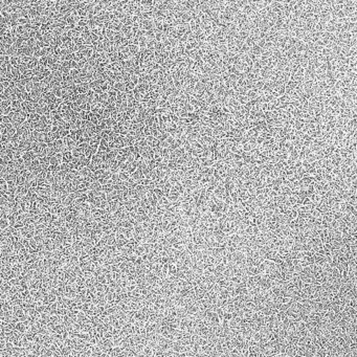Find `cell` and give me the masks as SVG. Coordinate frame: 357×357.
<instances>
[{"label": "cell", "mask_w": 357, "mask_h": 357, "mask_svg": "<svg viewBox=\"0 0 357 357\" xmlns=\"http://www.w3.org/2000/svg\"><path fill=\"white\" fill-rule=\"evenodd\" d=\"M26 116H27V114L23 110H21V109L17 112H11V113L8 114V117H10V121H11V125L16 128V129L17 128H19L21 125L26 121Z\"/></svg>", "instance_id": "1"}, {"label": "cell", "mask_w": 357, "mask_h": 357, "mask_svg": "<svg viewBox=\"0 0 357 357\" xmlns=\"http://www.w3.org/2000/svg\"><path fill=\"white\" fill-rule=\"evenodd\" d=\"M33 131H34V126H32V125L29 124L25 121L19 128L16 129V135L19 137L20 139H25L30 136V132H33Z\"/></svg>", "instance_id": "2"}, {"label": "cell", "mask_w": 357, "mask_h": 357, "mask_svg": "<svg viewBox=\"0 0 357 357\" xmlns=\"http://www.w3.org/2000/svg\"><path fill=\"white\" fill-rule=\"evenodd\" d=\"M46 148L47 145L44 143H33L32 151L35 153L37 158H42L46 156Z\"/></svg>", "instance_id": "3"}, {"label": "cell", "mask_w": 357, "mask_h": 357, "mask_svg": "<svg viewBox=\"0 0 357 357\" xmlns=\"http://www.w3.org/2000/svg\"><path fill=\"white\" fill-rule=\"evenodd\" d=\"M37 104L33 101H26L21 103V110H23L26 114H30L32 112H35Z\"/></svg>", "instance_id": "4"}, {"label": "cell", "mask_w": 357, "mask_h": 357, "mask_svg": "<svg viewBox=\"0 0 357 357\" xmlns=\"http://www.w3.org/2000/svg\"><path fill=\"white\" fill-rule=\"evenodd\" d=\"M32 145H33V142L29 138V137H27V138H25V139L20 140L19 145H18V149H19L22 153H24L26 151L32 150Z\"/></svg>", "instance_id": "5"}, {"label": "cell", "mask_w": 357, "mask_h": 357, "mask_svg": "<svg viewBox=\"0 0 357 357\" xmlns=\"http://www.w3.org/2000/svg\"><path fill=\"white\" fill-rule=\"evenodd\" d=\"M62 140H63V143H64V147H65V151H70L71 152L73 149H76L77 146H78V143L74 142V140L71 139L69 136H66Z\"/></svg>", "instance_id": "6"}, {"label": "cell", "mask_w": 357, "mask_h": 357, "mask_svg": "<svg viewBox=\"0 0 357 357\" xmlns=\"http://www.w3.org/2000/svg\"><path fill=\"white\" fill-rule=\"evenodd\" d=\"M40 115L39 114H37L36 112H32V113H30V114H27V116H26V122L29 124H30L32 125V126H34L35 127V125L38 123V122H40Z\"/></svg>", "instance_id": "7"}, {"label": "cell", "mask_w": 357, "mask_h": 357, "mask_svg": "<svg viewBox=\"0 0 357 357\" xmlns=\"http://www.w3.org/2000/svg\"><path fill=\"white\" fill-rule=\"evenodd\" d=\"M51 84H61L62 83V73L60 71H51L49 76Z\"/></svg>", "instance_id": "8"}, {"label": "cell", "mask_w": 357, "mask_h": 357, "mask_svg": "<svg viewBox=\"0 0 357 357\" xmlns=\"http://www.w3.org/2000/svg\"><path fill=\"white\" fill-rule=\"evenodd\" d=\"M35 112L37 114H39L40 116H43V115H47L49 114V109L46 105H41V104H37Z\"/></svg>", "instance_id": "9"}, {"label": "cell", "mask_w": 357, "mask_h": 357, "mask_svg": "<svg viewBox=\"0 0 357 357\" xmlns=\"http://www.w3.org/2000/svg\"><path fill=\"white\" fill-rule=\"evenodd\" d=\"M52 146H54V148H55L56 154H57V153H61V154H62L63 152H65V147H64L63 140H62V139L55 140V142L52 143Z\"/></svg>", "instance_id": "10"}, {"label": "cell", "mask_w": 357, "mask_h": 357, "mask_svg": "<svg viewBox=\"0 0 357 357\" xmlns=\"http://www.w3.org/2000/svg\"><path fill=\"white\" fill-rule=\"evenodd\" d=\"M130 178H131V179H132L133 181H135V182H136L137 184H138V183L140 182V181H142L145 177H143V173H142V171H140V170H137V169H136V171L134 172V173H132V174L130 175Z\"/></svg>", "instance_id": "11"}, {"label": "cell", "mask_w": 357, "mask_h": 357, "mask_svg": "<svg viewBox=\"0 0 357 357\" xmlns=\"http://www.w3.org/2000/svg\"><path fill=\"white\" fill-rule=\"evenodd\" d=\"M76 86H77V91L79 95H86V93L90 90L88 83H81V84H79V85H76Z\"/></svg>", "instance_id": "12"}, {"label": "cell", "mask_w": 357, "mask_h": 357, "mask_svg": "<svg viewBox=\"0 0 357 357\" xmlns=\"http://www.w3.org/2000/svg\"><path fill=\"white\" fill-rule=\"evenodd\" d=\"M21 158L23 159V161H33L34 159L37 158V156L35 155V153H34L32 150H30V151L24 152L22 156H21Z\"/></svg>", "instance_id": "13"}, {"label": "cell", "mask_w": 357, "mask_h": 357, "mask_svg": "<svg viewBox=\"0 0 357 357\" xmlns=\"http://www.w3.org/2000/svg\"><path fill=\"white\" fill-rule=\"evenodd\" d=\"M56 139V136L55 134L52 132H47L44 134V137H43V143H46V145H49V143H52L55 142Z\"/></svg>", "instance_id": "14"}, {"label": "cell", "mask_w": 357, "mask_h": 357, "mask_svg": "<svg viewBox=\"0 0 357 357\" xmlns=\"http://www.w3.org/2000/svg\"><path fill=\"white\" fill-rule=\"evenodd\" d=\"M73 159V156L70 151H65L62 153V162H63V164H70Z\"/></svg>", "instance_id": "15"}, {"label": "cell", "mask_w": 357, "mask_h": 357, "mask_svg": "<svg viewBox=\"0 0 357 357\" xmlns=\"http://www.w3.org/2000/svg\"><path fill=\"white\" fill-rule=\"evenodd\" d=\"M16 178H17V175L15 173H8L7 176L4 177V180L8 186H12V184H16Z\"/></svg>", "instance_id": "16"}, {"label": "cell", "mask_w": 357, "mask_h": 357, "mask_svg": "<svg viewBox=\"0 0 357 357\" xmlns=\"http://www.w3.org/2000/svg\"><path fill=\"white\" fill-rule=\"evenodd\" d=\"M10 108L12 112H17L21 109V102L19 100H14V101H10Z\"/></svg>", "instance_id": "17"}, {"label": "cell", "mask_w": 357, "mask_h": 357, "mask_svg": "<svg viewBox=\"0 0 357 357\" xmlns=\"http://www.w3.org/2000/svg\"><path fill=\"white\" fill-rule=\"evenodd\" d=\"M26 66H27V69L34 70L37 66H38V59L35 58V57H30V60L27 61Z\"/></svg>", "instance_id": "18"}, {"label": "cell", "mask_w": 357, "mask_h": 357, "mask_svg": "<svg viewBox=\"0 0 357 357\" xmlns=\"http://www.w3.org/2000/svg\"><path fill=\"white\" fill-rule=\"evenodd\" d=\"M89 191H91L93 193H99V192H103V186L100 184L98 181H95L89 186Z\"/></svg>", "instance_id": "19"}, {"label": "cell", "mask_w": 357, "mask_h": 357, "mask_svg": "<svg viewBox=\"0 0 357 357\" xmlns=\"http://www.w3.org/2000/svg\"><path fill=\"white\" fill-rule=\"evenodd\" d=\"M101 140H102L101 134L96 133V134H95V135H93V136L91 137V138L89 139L88 145H91V146H98V147H99L100 143H101Z\"/></svg>", "instance_id": "20"}, {"label": "cell", "mask_w": 357, "mask_h": 357, "mask_svg": "<svg viewBox=\"0 0 357 357\" xmlns=\"http://www.w3.org/2000/svg\"><path fill=\"white\" fill-rule=\"evenodd\" d=\"M177 273V266L173 263L168 264V277H175Z\"/></svg>", "instance_id": "21"}, {"label": "cell", "mask_w": 357, "mask_h": 357, "mask_svg": "<svg viewBox=\"0 0 357 357\" xmlns=\"http://www.w3.org/2000/svg\"><path fill=\"white\" fill-rule=\"evenodd\" d=\"M27 190L25 187L22 186V187H17V190H16V197L18 198H23V197L26 196L27 194Z\"/></svg>", "instance_id": "22"}, {"label": "cell", "mask_w": 357, "mask_h": 357, "mask_svg": "<svg viewBox=\"0 0 357 357\" xmlns=\"http://www.w3.org/2000/svg\"><path fill=\"white\" fill-rule=\"evenodd\" d=\"M78 174H79V176L81 177V178H86L87 176H89L90 174H91V172L89 171V169L87 168V167H85V168H81L79 171H78Z\"/></svg>", "instance_id": "23"}, {"label": "cell", "mask_w": 357, "mask_h": 357, "mask_svg": "<svg viewBox=\"0 0 357 357\" xmlns=\"http://www.w3.org/2000/svg\"><path fill=\"white\" fill-rule=\"evenodd\" d=\"M128 51H129L130 55L132 56V57H134V56H136V55H138L139 52H140L138 45H128Z\"/></svg>", "instance_id": "24"}, {"label": "cell", "mask_w": 357, "mask_h": 357, "mask_svg": "<svg viewBox=\"0 0 357 357\" xmlns=\"http://www.w3.org/2000/svg\"><path fill=\"white\" fill-rule=\"evenodd\" d=\"M22 62H21V58L17 57V56H14V57H10V64L13 67H17L18 65H20Z\"/></svg>", "instance_id": "25"}, {"label": "cell", "mask_w": 357, "mask_h": 357, "mask_svg": "<svg viewBox=\"0 0 357 357\" xmlns=\"http://www.w3.org/2000/svg\"><path fill=\"white\" fill-rule=\"evenodd\" d=\"M113 88H114L115 91H117V92H125V91H126V88H125V83H123V82L115 83L114 85H113Z\"/></svg>", "instance_id": "26"}, {"label": "cell", "mask_w": 357, "mask_h": 357, "mask_svg": "<svg viewBox=\"0 0 357 357\" xmlns=\"http://www.w3.org/2000/svg\"><path fill=\"white\" fill-rule=\"evenodd\" d=\"M90 115H91V112L90 111H81L79 113V117L81 121H88L90 120Z\"/></svg>", "instance_id": "27"}, {"label": "cell", "mask_w": 357, "mask_h": 357, "mask_svg": "<svg viewBox=\"0 0 357 357\" xmlns=\"http://www.w3.org/2000/svg\"><path fill=\"white\" fill-rule=\"evenodd\" d=\"M60 171L63 172L64 174H68L70 171H73V169H71V165L70 164H62L60 165Z\"/></svg>", "instance_id": "28"}, {"label": "cell", "mask_w": 357, "mask_h": 357, "mask_svg": "<svg viewBox=\"0 0 357 357\" xmlns=\"http://www.w3.org/2000/svg\"><path fill=\"white\" fill-rule=\"evenodd\" d=\"M113 191H114V189H113V184H112L111 180L109 181L107 184L103 186V192H104L105 194H109V193L113 192Z\"/></svg>", "instance_id": "29"}, {"label": "cell", "mask_w": 357, "mask_h": 357, "mask_svg": "<svg viewBox=\"0 0 357 357\" xmlns=\"http://www.w3.org/2000/svg\"><path fill=\"white\" fill-rule=\"evenodd\" d=\"M55 155H56V151H55L54 146H52V143H49V145H47V148H46V156H47V157H52V156Z\"/></svg>", "instance_id": "30"}, {"label": "cell", "mask_w": 357, "mask_h": 357, "mask_svg": "<svg viewBox=\"0 0 357 357\" xmlns=\"http://www.w3.org/2000/svg\"><path fill=\"white\" fill-rule=\"evenodd\" d=\"M118 177H120V180L122 182H126V181L129 180L130 175L127 173V172H120L118 173Z\"/></svg>", "instance_id": "31"}, {"label": "cell", "mask_w": 357, "mask_h": 357, "mask_svg": "<svg viewBox=\"0 0 357 357\" xmlns=\"http://www.w3.org/2000/svg\"><path fill=\"white\" fill-rule=\"evenodd\" d=\"M246 96L248 98V100H256L257 98H258V93H257V90H255V89L248 90V91H247Z\"/></svg>", "instance_id": "32"}, {"label": "cell", "mask_w": 357, "mask_h": 357, "mask_svg": "<svg viewBox=\"0 0 357 357\" xmlns=\"http://www.w3.org/2000/svg\"><path fill=\"white\" fill-rule=\"evenodd\" d=\"M30 19L29 18V16L27 17H20V18H18V25H26V24L30 23Z\"/></svg>", "instance_id": "33"}, {"label": "cell", "mask_w": 357, "mask_h": 357, "mask_svg": "<svg viewBox=\"0 0 357 357\" xmlns=\"http://www.w3.org/2000/svg\"><path fill=\"white\" fill-rule=\"evenodd\" d=\"M101 117H102V120H108V118H110L111 117V111L107 108H104V110H103L102 114H101Z\"/></svg>", "instance_id": "34"}, {"label": "cell", "mask_w": 357, "mask_h": 357, "mask_svg": "<svg viewBox=\"0 0 357 357\" xmlns=\"http://www.w3.org/2000/svg\"><path fill=\"white\" fill-rule=\"evenodd\" d=\"M145 37H146V39L148 40V41H151V40H154V38H155V33H154V30H147L146 34H145Z\"/></svg>", "instance_id": "35"}, {"label": "cell", "mask_w": 357, "mask_h": 357, "mask_svg": "<svg viewBox=\"0 0 357 357\" xmlns=\"http://www.w3.org/2000/svg\"><path fill=\"white\" fill-rule=\"evenodd\" d=\"M116 102H127L126 100V92H117L116 95Z\"/></svg>", "instance_id": "36"}, {"label": "cell", "mask_w": 357, "mask_h": 357, "mask_svg": "<svg viewBox=\"0 0 357 357\" xmlns=\"http://www.w3.org/2000/svg\"><path fill=\"white\" fill-rule=\"evenodd\" d=\"M106 171H104V170H102V169H99V170H96V171H95L93 172V176L95 177V179H96V181H98L100 178H101L103 175H104V173H105Z\"/></svg>", "instance_id": "37"}, {"label": "cell", "mask_w": 357, "mask_h": 357, "mask_svg": "<svg viewBox=\"0 0 357 357\" xmlns=\"http://www.w3.org/2000/svg\"><path fill=\"white\" fill-rule=\"evenodd\" d=\"M38 65L41 67H47V58L41 57L40 59H38Z\"/></svg>", "instance_id": "38"}, {"label": "cell", "mask_w": 357, "mask_h": 357, "mask_svg": "<svg viewBox=\"0 0 357 357\" xmlns=\"http://www.w3.org/2000/svg\"><path fill=\"white\" fill-rule=\"evenodd\" d=\"M77 25L82 27V29H85V27H87V19L86 18H80L79 21H78V23H77Z\"/></svg>", "instance_id": "39"}, {"label": "cell", "mask_w": 357, "mask_h": 357, "mask_svg": "<svg viewBox=\"0 0 357 357\" xmlns=\"http://www.w3.org/2000/svg\"><path fill=\"white\" fill-rule=\"evenodd\" d=\"M69 76L73 78V81L76 80V79H78V78H79V76H80V70L79 69H71L70 71H69Z\"/></svg>", "instance_id": "40"}, {"label": "cell", "mask_w": 357, "mask_h": 357, "mask_svg": "<svg viewBox=\"0 0 357 357\" xmlns=\"http://www.w3.org/2000/svg\"><path fill=\"white\" fill-rule=\"evenodd\" d=\"M125 88H126V91H125V92H127V91H133L134 88H135V85H134L133 83H131L130 81H129V82L125 83Z\"/></svg>", "instance_id": "41"}, {"label": "cell", "mask_w": 357, "mask_h": 357, "mask_svg": "<svg viewBox=\"0 0 357 357\" xmlns=\"http://www.w3.org/2000/svg\"><path fill=\"white\" fill-rule=\"evenodd\" d=\"M247 91H248V90H247L245 87H239V88H238V90H237V93L239 95L245 96L247 95Z\"/></svg>", "instance_id": "42"}, {"label": "cell", "mask_w": 357, "mask_h": 357, "mask_svg": "<svg viewBox=\"0 0 357 357\" xmlns=\"http://www.w3.org/2000/svg\"><path fill=\"white\" fill-rule=\"evenodd\" d=\"M129 81L136 86L137 84H138V77L135 76V74H132V76H130V80Z\"/></svg>", "instance_id": "43"}, {"label": "cell", "mask_w": 357, "mask_h": 357, "mask_svg": "<svg viewBox=\"0 0 357 357\" xmlns=\"http://www.w3.org/2000/svg\"><path fill=\"white\" fill-rule=\"evenodd\" d=\"M17 68H18V69H19L20 73H23L24 71H25V70H27V66H26V64H24V63H21L20 65H18V66H17Z\"/></svg>", "instance_id": "44"}, {"label": "cell", "mask_w": 357, "mask_h": 357, "mask_svg": "<svg viewBox=\"0 0 357 357\" xmlns=\"http://www.w3.org/2000/svg\"><path fill=\"white\" fill-rule=\"evenodd\" d=\"M69 67H70V69H78V63L73 61V60H70L69 61Z\"/></svg>", "instance_id": "45"}, {"label": "cell", "mask_w": 357, "mask_h": 357, "mask_svg": "<svg viewBox=\"0 0 357 357\" xmlns=\"http://www.w3.org/2000/svg\"><path fill=\"white\" fill-rule=\"evenodd\" d=\"M55 4H56V1H51V0H48V1H45V7L46 8H55Z\"/></svg>", "instance_id": "46"}, {"label": "cell", "mask_w": 357, "mask_h": 357, "mask_svg": "<svg viewBox=\"0 0 357 357\" xmlns=\"http://www.w3.org/2000/svg\"><path fill=\"white\" fill-rule=\"evenodd\" d=\"M4 226H7V221L1 220L0 221V227H4Z\"/></svg>", "instance_id": "47"}]
</instances>
